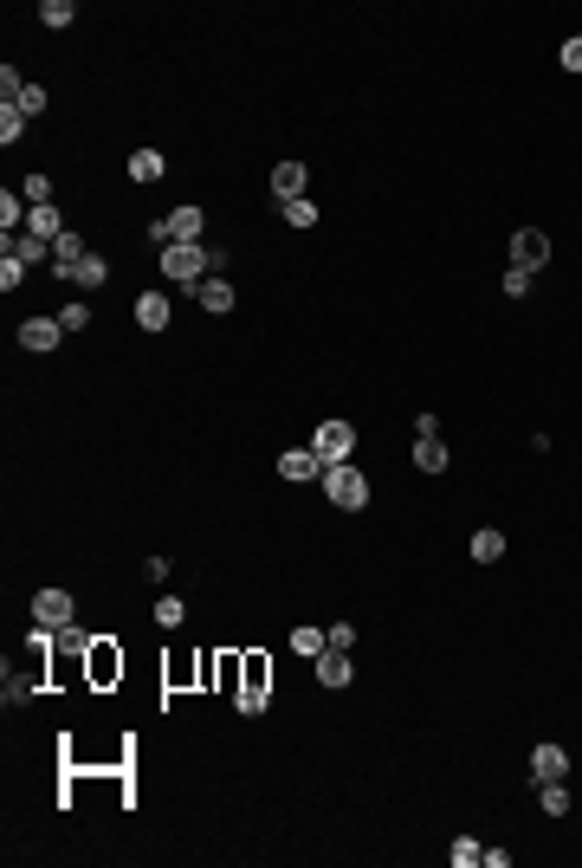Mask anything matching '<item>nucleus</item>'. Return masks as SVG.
Here are the masks:
<instances>
[{
  "label": "nucleus",
  "mask_w": 582,
  "mask_h": 868,
  "mask_svg": "<svg viewBox=\"0 0 582 868\" xmlns=\"http://www.w3.org/2000/svg\"><path fill=\"white\" fill-rule=\"evenodd\" d=\"M220 266H227L220 247H162V279H175V285H201Z\"/></svg>",
  "instance_id": "f257e3e1"
},
{
  "label": "nucleus",
  "mask_w": 582,
  "mask_h": 868,
  "mask_svg": "<svg viewBox=\"0 0 582 868\" xmlns=\"http://www.w3.org/2000/svg\"><path fill=\"white\" fill-rule=\"evenodd\" d=\"M324 499L337 506V512H363L369 506V480L356 473L350 460H343V467H324Z\"/></svg>",
  "instance_id": "f03ea898"
},
{
  "label": "nucleus",
  "mask_w": 582,
  "mask_h": 868,
  "mask_svg": "<svg viewBox=\"0 0 582 868\" xmlns=\"http://www.w3.org/2000/svg\"><path fill=\"white\" fill-rule=\"evenodd\" d=\"M311 454L324 460V467H343V460L356 454V428H350V421H317V434H311Z\"/></svg>",
  "instance_id": "7ed1b4c3"
},
{
  "label": "nucleus",
  "mask_w": 582,
  "mask_h": 868,
  "mask_svg": "<svg viewBox=\"0 0 582 868\" xmlns=\"http://www.w3.org/2000/svg\"><path fill=\"white\" fill-rule=\"evenodd\" d=\"M85 681H91V687H117V681H123V655H117V642H104V635H97V642L85 648Z\"/></svg>",
  "instance_id": "20e7f679"
},
{
  "label": "nucleus",
  "mask_w": 582,
  "mask_h": 868,
  "mask_svg": "<svg viewBox=\"0 0 582 868\" xmlns=\"http://www.w3.org/2000/svg\"><path fill=\"white\" fill-rule=\"evenodd\" d=\"M544 260H550V234H544V227H518V234H511V266L537 273Z\"/></svg>",
  "instance_id": "39448f33"
},
{
  "label": "nucleus",
  "mask_w": 582,
  "mask_h": 868,
  "mask_svg": "<svg viewBox=\"0 0 582 868\" xmlns=\"http://www.w3.org/2000/svg\"><path fill=\"white\" fill-rule=\"evenodd\" d=\"M33 622H39V629H52V635L72 629V596L65 590H39L33 596Z\"/></svg>",
  "instance_id": "423d86ee"
},
{
  "label": "nucleus",
  "mask_w": 582,
  "mask_h": 868,
  "mask_svg": "<svg viewBox=\"0 0 582 868\" xmlns=\"http://www.w3.org/2000/svg\"><path fill=\"white\" fill-rule=\"evenodd\" d=\"M85 260H91V253H85V240H78L72 227H65L59 240H52V273H59V279H72V273H78Z\"/></svg>",
  "instance_id": "0eeeda50"
},
{
  "label": "nucleus",
  "mask_w": 582,
  "mask_h": 868,
  "mask_svg": "<svg viewBox=\"0 0 582 868\" xmlns=\"http://www.w3.org/2000/svg\"><path fill=\"white\" fill-rule=\"evenodd\" d=\"M162 227H169V247H201V227L207 221H201V208H175Z\"/></svg>",
  "instance_id": "6e6552de"
},
{
  "label": "nucleus",
  "mask_w": 582,
  "mask_h": 868,
  "mask_svg": "<svg viewBox=\"0 0 582 868\" xmlns=\"http://www.w3.org/2000/svg\"><path fill=\"white\" fill-rule=\"evenodd\" d=\"M304 182H311L304 162H279V169H272V195H279V208L285 201H304Z\"/></svg>",
  "instance_id": "1a4fd4ad"
},
{
  "label": "nucleus",
  "mask_w": 582,
  "mask_h": 868,
  "mask_svg": "<svg viewBox=\"0 0 582 868\" xmlns=\"http://www.w3.org/2000/svg\"><path fill=\"white\" fill-rule=\"evenodd\" d=\"M59 337H65L59 318H26V324H20V344H26V350H59Z\"/></svg>",
  "instance_id": "9d476101"
},
{
  "label": "nucleus",
  "mask_w": 582,
  "mask_h": 868,
  "mask_svg": "<svg viewBox=\"0 0 582 868\" xmlns=\"http://www.w3.org/2000/svg\"><path fill=\"white\" fill-rule=\"evenodd\" d=\"M279 473H285V480H324V460H317L311 447H285V454H279Z\"/></svg>",
  "instance_id": "9b49d317"
},
{
  "label": "nucleus",
  "mask_w": 582,
  "mask_h": 868,
  "mask_svg": "<svg viewBox=\"0 0 582 868\" xmlns=\"http://www.w3.org/2000/svg\"><path fill=\"white\" fill-rule=\"evenodd\" d=\"M324 687H350V648H324V655L311 661Z\"/></svg>",
  "instance_id": "f8f14e48"
},
{
  "label": "nucleus",
  "mask_w": 582,
  "mask_h": 868,
  "mask_svg": "<svg viewBox=\"0 0 582 868\" xmlns=\"http://www.w3.org/2000/svg\"><path fill=\"white\" fill-rule=\"evenodd\" d=\"M136 324H143V331H169V292H143V298H136Z\"/></svg>",
  "instance_id": "ddd939ff"
},
{
  "label": "nucleus",
  "mask_w": 582,
  "mask_h": 868,
  "mask_svg": "<svg viewBox=\"0 0 582 868\" xmlns=\"http://www.w3.org/2000/svg\"><path fill=\"white\" fill-rule=\"evenodd\" d=\"M414 467H421V473H447V441H440V434H414Z\"/></svg>",
  "instance_id": "4468645a"
},
{
  "label": "nucleus",
  "mask_w": 582,
  "mask_h": 868,
  "mask_svg": "<svg viewBox=\"0 0 582 868\" xmlns=\"http://www.w3.org/2000/svg\"><path fill=\"white\" fill-rule=\"evenodd\" d=\"M563 771H569V752H563V745H537V752H531V778H537V784L563 778Z\"/></svg>",
  "instance_id": "2eb2a0df"
},
{
  "label": "nucleus",
  "mask_w": 582,
  "mask_h": 868,
  "mask_svg": "<svg viewBox=\"0 0 582 868\" xmlns=\"http://www.w3.org/2000/svg\"><path fill=\"white\" fill-rule=\"evenodd\" d=\"M162 175H169V156L162 149H136L130 156V182H162Z\"/></svg>",
  "instance_id": "dca6fc26"
},
{
  "label": "nucleus",
  "mask_w": 582,
  "mask_h": 868,
  "mask_svg": "<svg viewBox=\"0 0 582 868\" xmlns=\"http://www.w3.org/2000/svg\"><path fill=\"white\" fill-rule=\"evenodd\" d=\"M466 551H473V564H498V557H505V532L479 525V532H473V545H466Z\"/></svg>",
  "instance_id": "f3484780"
},
{
  "label": "nucleus",
  "mask_w": 582,
  "mask_h": 868,
  "mask_svg": "<svg viewBox=\"0 0 582 868\" xmlns=\"http://www.w3.org/2000/svg\"><path fill=\"white\" fill-rule=\"evenodd\" d=\"M194 298H201V305H207V311H233V285H227V279H220V273H214V279H201V285H194Z\"/></svg>",
  "instance_id": "a211bd4d"
},
{
  "label": "nucleus",
  "mask_w": 582,
  "mask_h": 868,
  "mask_svg": "<svg viewBox=\"0 0 582 868\" xmlns=\"http://www.w3.org/2000/svg\"><path fill=\"white\" fill-rule=\"evenodd\" d=\"M7 253H20L26 266H33V260H52V240H39V234H7Z\"/></svg>",
  "instance_id": "6ab92c4d"
},
{
  "label": "nucleus",
  "mask_w": 582,
  "mask_h": 868,
  "mask_svg": "<svg viewBox=\"0 0 582 868\" xmlns=\"http://www.w3.org/2000/svg\"><path fill=\"white\" fill-rule=\"evenodd\" d=\"M26 234H39V240H59V234H65L59 208H33V214H26Z\"/></svg>",
  "instance_id": "aec40b11"
},
{
  "label": "nucleus",
  "mask_w": 582,
  "mask_h": 868,
  "mask_svg": "<svg viewBox=\"0 0 582 868\" xmlns=\"http://www.w3.org/2000/svg\"><path fill=\"white\" fill-rule=\"evenodd\" d=\"M291 648H298L304 661H317L324 648H330V635H324V629H311V622H304V629H291Z\"/></svg>",
  "instance_id": "412c9836"
},
{
  "label": "nucleus",
  "mask_w": 582,
  "mask_h": 868,
  "mask_svg": "<svg viewBox=\"0 0 582 868\" xmlns=\"http://www.w3.org/2000/svg\"><path fill=\"white\" fill-rule=\"evenodd\" d=\"M537 804L550 810V817H563V810H569V784H563V778H550V784H537Z\"/></svg>",
  "instance_id": "4be33fe9"
},
{
  "label": "nucleus",
  "mask_w": 582,
  "mask_h": 868,
  "mask_svg": "<svg viewBox=\"0 0 582 868\" xmlns=\"http://www.w3.org/2000/svg\"><path fill=\"white\" fill-rule=\"evenodd\" d=\"M20 137H26V111H20V104H7V111H0V143L13 149Z\"/></svg>",
  "instance_id": "5701e85b"
},
{
  "label": "nucleus",
  "mask_w": 582,
  "mask_h": 868,
  "mask_svg": "<svg viewBox=\"0 0 582 868\" xmlns=\"http://www.w3.org/2000/svg\"><path fill=\"white\" fill-rule=\"evenodd\" d=\"M156 622H162V629H181V622H188V603H181V596H162V603H156Z\"/></svg>",
  "instance_id": "b1692460"
},
{
  "label": "nucleus",
  "mask_w": 582,
  "mask_h": 868,
  "mask_svg": "<svg viewBox=\"0 0 582 868\" xmlns=\"http://www.w3.org/2000/svg\"><path fill=\"white\" fill-rule=\"evenodd\" d=\"M39 20H46V26H59V33H65V26L78 20V7H72V0H46V7H39Z\"/></svg>",
  "instance_id": "393cba45"
},
{
  "label": "nucleus",
  "mask_w": 582,
  "mask_h": 868,
  "mask_svg": "<svg viewBox=\"0 0 582 868\" xmlns=\"http://www.w3.org/2000/svg\"><path fill=\"white\" fill-rule=\"evenodd\" d=\"M240 687H259L266 694V655H240Z\"/></svg>",
  "instance_id": "a878e982"
},
{
  "label": "nucleus",
  "mask_w": 582,
  "mask_h": 868,
  "mask_svg": "<svg viewBox=\"0 0 582 868\" xmlns=\"http://www.w3.org/2000/svg\"><path fill=\"white\" fill-rule=\"evenodd\" d=\"M104 279H110V266H104L97 253H91V260H85V266L72 273V285H85V292H91V285H104Z\"/></svg>",
  "instance_id": "bb28decb"
},
{
  "label": "nucleus",
  "mask_w": 582,
  "mask_h": 868,
  "mask_svg": "<svg viewBox=\"0 0 582 868\" xmlns=\"http://www.w3.org/2000/svg\"><path fill=\"white\" fill-rule=\"evenodd\" d=\"M26 208H52V175H26Z\"/></svg>",
  "instance_id": "cd10ccee"
},
{
  "label": "nucleus",
  "mask_w": 582,
  "mask_h": 868,
  "mask_svg": "<svg viewBox=\"0 0 582 868\" xmlns=\"http://www.w3.org/2000/svg\"><path fill=\"white\" fill-rule=\"evenodd\" d=\"M20 279H26V260H20V253H7V260H0V292H13Z\"/></svg>",
  "instance_id": "c85d7f7f"
},
{
  "label": "nucleus",
  "mask_w": 582,
  "mask_h": 868,
  "mask_svg": "<svg viewBox=\"0 0 582 868\" xmlns=\"http://www.w3.org/2000/svg\"><path fill=\"white\" fill-rule=\"evenodd\" d=\"M473 862H485V849L473 843V836H460V843H453V868H473Z\"/></svg>",
  "instance_id": "c756f323"
},
{
  "label": "nucleus",
  "mask_w": 582,
  "mask_h": 868,
  "mask_svg": "<svg viewBox=\"0 0 582 868\" xmlns=\"http://www.w3.org/2000/svg\"><path fill=\"white\" fill-rule=\"evenodd\" d=\"M285 221L291 227H317V208L311 201H285Z\"/></svg>",
  "instance_id": "7c9ffc66"
},
{
  "label": "nucleus",
  "mask_w": 582,
  "mask_h": 868,
  "mask_svg": "<svg viewBox=\"0 0 582 868\" xmlns=\"http://www.w3.org/2000/svg\"><path fill=\"white\" fill-rule=\"evenodd\" d=\"M20 111L39 117V111H46V85H26V91H20Z\"/></svg>",
  "instance_id": "2f4dec72"
},
{
  "label": "nucleus",
  "mask_w": 582,
  "mask_h": 868,
  "mask_svg": "<svg viewBox=\"0 0 582 868\" xmlns=\"http://www.w3.org/2000/svg\"><path fill=\"white\" fill-rule=\"evenodd\" d=\"M240 713L259 719V713H266V694H259V687H240Z\"/></svg>",
  "instance_id": "473e14b6"
},
{
  "label": "nucleus",
  "mask_w": 582,
  "mask_h": 868,
  "mask_svg": "<svg viewBox=\"0 0 582 868\" xmlns=\"http://www.w3.org/2000/svg\"><path fill=\"white\" fill-rule=\"evenodd\" d=\"M20 91H26V78L7 65V72H0V98H7V104H20Z\"/></svg>",
  "instance_id": "72a5a7b5"
},
{
  "label": "nucleus",
  "mask_w": 582,
  "mask_h": 868,
  "mask_svg": "<svg viewBox=\"0 0 582 868\" xmlns=\"http://www.w3.org/2000/svg\"><path fill=\"white\" fill-rule=\"evenodd\" d=\"M531 279H537V273H524V266H511V273H505V292H511V298H524V292H531Z\"/></svg>",
  "instance_id": "f704fd0d"
},
{
  "label": "nucleus",
  "mask_w": 582,
  "mask_h": 868,
  "mask_svg": "<svg viewBox=\"0 0 582 868\" xmlns=\"http://www.w3.org/2000/svg\"><path fill=\"white\" fill-rule=\"evenodd\" d=\"M59 324H65V331H85V324H91V305H65Z\"/></svg>",
  "instance_id": "c9c22d12"
},
{
  "label": "nucleus",
  "mask_w": 582,
  "mask_h": 868,
  "mask_svg": "<svg viewBox=\"0 0 582 868\" xmlns=\"http://www.w3.org/2000/svg\"><path fill=\"white\" fill-rule=\"evenodd\" d=\"M563 72H582V39H569V46H563Z\"/></svg>",
  "instance_id": "e433bc0d"
}]
</instances>
